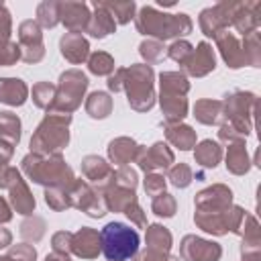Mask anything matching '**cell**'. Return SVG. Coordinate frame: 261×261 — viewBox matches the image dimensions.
Returning a JSON list of instances; mask_svg holds the SVG:
<instances>
[{"mask_svg":"<svg viewBox=\"0 0 261 261\" xmlns=\"http://www.w3.org/2000/svg\"><path fill=\"white\" fill-rule=\"evenodd\" d=\"M139 51H141V55L147 59V63H157V61H161L163 55H165L163 43H161V41H155V39L143 41L141 47H139Z\"/></svg>","mask_w":261,"mask_h":261,"instance_id":"obj_42","label":"cell"},{"mask_svg":"<svg viewBox=\"0 0 261 261\" xmlns=\"http://www.w3.org/2000/svg\"><path fill=\"white\" fill-rule=\"evenodd\" d=\"M88 88V75L80 69H67L59 75V84L55 86V100L47 112L55 114H71L84 98Z\"/></svg>","mask_w":261,"mask_h":261,"instance_id":"obj_7","label":"cell"},{"mask_svg":"<svg viewBox=\"0 0 261 261\" xmlns=\"http://www.w3.org/2000/svg\"><path fill=\"white\" fill-rule=\"evenodd\" d=\"M163 130H165L167 141L173 147H177L181 151H190L192 147H196V133L192 130V126L181 124V122H165Z\"/></svg>","mask_w":261,"mask_h":261,"instance_id":"obj_26","label":"cell"},{"mask_svg":"<svg viewBox=\"0 0 261 261\" xmlns=\"http://www.w3.org/2000/svg\"><path fill=\"white\" fill-rule=\"evenodd\" d=\"M124 214L130 218V222H135L139 228H147V218H145V212L141 210V206H139V202H133L126 210H124Z\"/></svg>","mask_w":261,"mask_h":261,"instance_id":"obj_50","label":"cell"},{"mask_svg":"<svg viewBox=\"0 0 261 261\" xmlns=\"http://www.w3.org/2000/svg\"><path fill=\"white\" fill-rule=\"evenodd\" d=\"M92 6H94V14L90 16V22H88V27H86V33H88L90 37H96V39H102V37L114 33L116 22H114V18L110 16V12L102 6V2H94Z\"/></svg>","mask_w":261,"mask_h":261,"instance_id":"obj_24","label":"cell"},{"mask_svg":"<svg viewBox=\"0 0 261 261\" xmlns=\"http://www.w3.org/2000/svg\"><path fill=\"white\" fill-rule=\"evenodd\" d=\"M55 100V86L49 84V82H39L33 86V102L43 108V110H49L51 104Z\"/></svg>","mask_w":261,"mask_h":261,"instance_id":"obj_36","label":"cell"},{"mask_svg":"<svg viewBox=\"0 0 261 261\" xmlns=\"http://www.w3.org/2000/svg\"><path fill=\"white\" fill-rule=\"evenodd\" d=\"M57 16L69 33H82L86 31L92 14L84 2H57Z\"/></svg>","mask_w":261,"mask_h":261,"instance_id":"obj_16","label":"cell"},{"mask_svg":"<svg viewBox=\"0 0 261 261\" xmlns=\"http://www.w3.org/2000/svg\"><path fill=\"white\" fill-rule=\"evenodd\" d=\"M100 251H102V245H100V232L98 230L84 226L77 232H73L71 253H75L82 259H96Z\"/></svg>","mask_w":261,"mask_h":261,"instance_id":"obj_20","label":"cell"},{"mask_svg":"<svg viewBox=\"0 0 261 261\" xmlns=\"http://www.w3.org/2000/svg\"><path fill=\"white\" fill-rule=\"evenodd\" d=\"M67 194H69L71 206L82 210V212H86L92 218H102L108 212L106 206H104L102 196L84 179H75L73 186L67 190Z\"/></svg>","mask_w":261,"mask_h":261,"instance_id":"obj_9","label":"cell"},{"mask_svg":"<svg viewBox=\"0 0 261 261\" xmlns=\"http://www.w3.org/2000/svg\"><path fill=\"white\" fill-rule=\"evenodd\" d=\"M45 202L49 204V208L61 212L65 208H71V200L69 194L65 190H57V188H47L45 190Z\"/></svg>","mask_w":261,"mask_h":261,"instance_id":"obj_41","label":"cell"},{"mask_svg":"<svg viewBox=\"0 0 261 261\" xmlns=\"http://www.w3.org/2000/svg\"><path fill=\"white\" fill-rule=\"evenodd\" d=\"M86 112L92 118H106L112 112V98L106 92H92L86 100Z\"/></svg>","mask_w":261,"mask_h":261,"instance_id":"obj_32","label":"cell"},{"mask_svg":"<svg viewBox=\"0 0 261 261\" xmlns=\"http://www.w3.org/2000/svg\"><path fill=\"white\" fill-rule=\"evenodd\" d=\"M102 6L110 12L114 22H118V24H126L135 16V8H137V4L133 0H128V2H102Z\"/></svg>","mask_w":261,"mask_h":261,"instance_id":"obj_34","label":"cell"},{"mask_svg":"<svg viewBox=\"0 0 261 261\" xmlns=\"http://www.w3.org/2000/svg\"><path fill=\"white\" fill-rule=\"evenodd\" d=\"M194 157H196V161H198L202 167H216L218 161H220V157H222V147H220L216 141L206 139V141H202V143L196 147Z\"/></svg>","mask_w":261,"mask_h":261,"instance_id":"obj_30","label":"cell"},{"mask_svg":"<svg viewBox=\"0 0 261 261\" xmlns=\"http://www.w3.org/2000/svg\"><path fill=\"white\" fill-rule=\"evenodd\" d=\"M135 24L139 33L155 37V41L175 39L192 33V20L188 14H165L157 12L153 6H143L135 16Z\"/></svg>","mask_w":261,"mask_h":261,"instance_id":"obj_2","label":"cell"},{"mask_svg":"<svg viewBox=\"0 0 261 261\" xmlns=\"http://www.w3.org/2000/svg\"><path fill=\"white\" fill-rule=\"evenodd\" d=\"M82 173L86 175V179H90L96 188L94 190H102L104 186H108V181L112 179L114 169L110 167V163H106L102 157L98 155H88L82 159Z\"/></svg>","mask_w":261,"mask_h":261,"instance_id":"obj_21","label":"cell"},{"mask_svg":"<svg viewBox=\"0 0 261 261\" xmlns=\"http://www.w3.org/2000/svg\"><path fill=\"white\" fill-rule=\"evenodd\" d=\"M161 96L159 104L165 114V122H181L188 114V100L186 94L190 90V82L181 71H163L159 75Z\"/></svg>","mask_w":261,"mask_h":261,"instance_id":"obj_5","label":"cell"},{"mask_svg":"<svg viewBox=\"0 0 261 261\" xmlns=\"http://www.w3.org/2000/svg\"><path fill=\"white\" fill-rule=\"evenodd\" d=\"M108 88L112 92H120L122 90V67L120 69H114V73L108 77Z\"/></svg>","mask_w":261,"mask_h":261,"instance_id":"obj_52","label":"cell"},{"mask_svg":"<svg viewBox=\"0 0 261 261\" xmlns=\"http://www.w3.org/2000/svg\"><path fill=\"white\" fill-rule=\"evenodd\" d=\"M194 51V47L188 43V41H173L171 45H169V49H167V55L173 59V61H177L179 65H184V61L190 57V53Z\"/></svg>","mask_w":261,"mask_h":261,"instance_id":"obj_46","label":"cell"},{"mask_svg":"<svg viewBox=\"0 0 261 261\" xmlns=\"http://www.w3.org/2000/svg\"><path fill=\"white\" fill-rule=\"evenodd\" d=\"M175 208H177L175 198H173L171 194H167V192L157 194V196L153 198V202H151V210H153L157 216H163V218H171V216L175 214Z\"/></svg>","mask_w":261,"mask_h":261,"instance_id":"obj_38","label":"cell"},{"mask_svg":"<svg viewBox=\"0 0 261 261\" xmlns=\"http://www.w3.org/2000/svg\"><path fill=\"white\" fill-rule=\"evenodd\" d=\"M71 239H73V232H67V230H59L53 234L51 243H53V251L55 253H63V255H69L71 253Z\"/></svg>","mask_w":261,"mask_h":261,"instance_id":"obj_47","label":"cell"},{"mask_svg":"<svg viewBox=\"0 0 261 261\" xmlns=\"http://www.w3.org/2000/svg\"><path fill=\"white\" fill-rule=\"evenodd\" d=\"M145 241H147V249H153V251L169 253L171 249V232L161 224H151L147 228Z\"/></svg>","mask_w":261,"mask_h":261,"instance_id":"obj_31","label":"cell"},{"mask_svg":"<svg viewBox=\"0 0 261 261\" xmlns=\"http://www.w3.org/2000/svg\"><path fill=\"white\" fill-rule=\"evenodd\" d=\"M18 47H20V59L27 63H39L45 55L43 45V33L37 20H24L18 27Z\"/></svg>","mask_w":261,"mask_h":261,"instance_id":"obj_11","label":"cell"},{"mask_svg":"<svg viewBox=\"0 0 261 261\" xmlns=\"http://www.w3.org/2000/svg\"><path fill=\"white\" fill-rule=\"evenodd\" d=\"M71 114H55L47 112V116L37 126L31 137V153L37 155H57L69 143V126Z\"/></svg>","mask_w":261,"mask_h":261,"instance_id":"obj_3","label":"cell"},{"mask_svg":"<svg viewBox=\"0 0 261 261\" xmlns=\"http://www.w3.org/2000/svg\"><path fill=\"white\" fill-rule=\"evenodd\" d=\"M10 241H12L10 230H8V228H4V226H0V249H2V247H8V245H10Z\"/></svg>","mask_w":261,"mask_h":261,"instance_id":"obj_54","label":"cell"},{"mask_svg":"<svg viewBox=\"0 0 261 261\" xmlns=\"http://www.w3.org/2000/svg\"><path fill=\"white\" fill-rule=\"evenodd\" d=\"M194 116L202 124H218L224 118L222 100H198L194 106Z\"/></svg>","mask_w":261,"mask_h":261,"instance_id":"obj_29","label":"cell"},{"mask_svg":"<svg viewBox=\"0 0 261 261\" xmlns=\"http://www.w3.org/2000/svg\"><path fill=\"white\" fill-rule=\"evenodd\" d=\"M22 171L27 177L39 186L45 188H57V190H69L75 181L73 171L63 161L61 153L57 155H37L29 153L22 159Z\"/></svg>","mask_w":261,"mask_h":261,"instance_id":"obj_1","label":"cell"},{"mask_svg":"<svg viewBox=\"0 0 261 261\" xmlns=\"http://www.w3.org/2000/svg\"><path fill=\"white\" fill-rule=\"evenodd\" d=\"M257 98L249 92H232L222 100V112L228 118V126L237 135H249L253 126V112H255Z\"/></svg>","mask_w":261,"mask_h":261,"instance_id":"obj_8","label":"cell"},{"mask_svg":"<svg viewBox=\"0 0 261 261\" xmlns=\"http://www.w3.org/2000/svg\"><path fill=\"white\" fill-rule=\"evenodd\" d=\"M10 29H12L10 12L0 2V67L12 65L20 59V47L10 41Z\"/></svg>","mask_w":261,"mask_h":261,"instance_id":"obj_17","label":"cell"},{"mask_svg":"<svg viewBox=\"0 0 261 261\" xmlns=\"http://www.w3.org/2000/svg\"><path fill=\"white\" fill-rule=\"evenodd\" d=\"M145 192L149 194V196H157V194H161V192H165V177L161 175V173H147V177H145Z\"/></svg>","mask_w":261,"mask_h":261,"instance_id":"obj_48","label":"cell"},{"mask_svg":"<svg viewBox=\"0 0 261 261\" xmlns=\"http://www.w3.org/2000/svg\"><path fill=\"white\" fill-rule=\"evenodd\" d=\"M239 2H218L212 8H206L200 12V29L206 37H216L218 33L226 31L228 24H232V18L237 14Z\"/></svg>","mask_w":261,"mask_h":261,"instance_id":"obj_10","label":"cell"},{"mask_svg":"<svg viewBox=\"0 0 261 261\" xmlns=\"http://www.w3.org/2000/svg\"><path fill=\"white\" fill-rule=\"evenodd\" d=\"M59 47H61V55L69 63L77 65L90 57V45L82 33H65L59 41Z\"/></svg>","mask_w":261,"mask_h":261,"instance_id":"obj_22","label":"cell"},{"mask_svg":"<svg viewBox=\"0 0 261 261\" xmlns=\"http://www.w3.org/2000/svg\"><path fill=\"white\" fill-rule=\"evenodd\" d=\"M155 73L151 65L135 63L122 69V90L128 96V104L137 112H147L155 104V90H153Z\"/></svg>","mask_w":261,"mask_h":261,"instance_id":"obj_4","label":"cell"},{"mask_svg":"<svg viewBox=\"0 0 261 261\" xmlns=\"http://www.w3.org/2000/svg\"><path fill=\"white\" fill-rule=\"evenodd\" d=\"M29 88L18 77H0V102L8 106H22L27 102Z\"/></svg>","mask_w":261,"mask_h":261,"instance_id":"obj_25","label":"cell"},{"mask_svg":"<svg viewBox=\"0 0 261 261\" xmlns=\"http://www.w3.org/2000/svg\"><path fill=\"white\" fill-rule=\"evenodd\" d=\"M133 261H179V257H173V255L161 253V251H153V249H145V251L137 253L133 257Z\"/></svg>","mask_w":261,"mask_h":261,"instance_id":"obj_49","label":"cell"},{"mask_svg":"<svg viewBox=\"0 0 261 261\" xmlns=\"http://www.w3.org/2000/svg\"><path fill=\"white\" fill-rule=\"evenodd\" d=\"M59 22V16H57V2H51V0H45L37 6V24L39 27H45V29H51Z\"/></svg>","mask_w":261,"mask_h":261,"instance_id":"obj_37","label":"cell"},{"mask_svg":"<svg viewBox=\"0 0 261 261\" xmlns=\"http://www.w3.org/2000/svg\"><path fill=\"white\" fill-rule=\"evenodd\" d=\"M45 261H71V259H69V255H63V253H55L53 251L51 255L45 257Z\"/></svg>","mask_w":261,"mask_h":261,"instance_id":"obj_55","label":"cell"},{"mask_svg":"<svg viewBox=\"0 0 261 261\" xmlns=\"http://www.w3.org/2000/svg\"><path fill=\"white\" fill-rule=\"evenodd\" d=\"M259 12H261L259 2H239L237 14L232 18V27L243 35L255 33L259 24Z\"/></svg>","mask_w":261,"mask_h":261,"instance_id":"obj_23","label":"cell"},{"mask_svg":"<svg viewBox=\"0 0 261 261\" xmlns=\"http://www.w3.org/2000/svg\"><path fill=\"white\" fill-rule=\"evenodd\" d=\"M214 39H216V45H218V49H220L224 61H226L232 69L243 67V65H251V61H249V57H247V53H245L243 43H239L232 33L222 31V33H218Z\"/></svg>","mask_w":261,"mask_h":261,"instance_id":"obj_18","label":"cell"},{"mask_svg":"<svg viewBox=\"0 0 261 261\" xmlns=\"http://www.w3.org/2000/svg\"><path fill=\"white\" fill-rule=\"evenodd\" d=\"M88 67L92 73L96 75H112V71L116 69L114 67V59L112 55L104 53V51H96L88 57Z\"/></svg>","mask_w":261,"mask_h":261,"instance_id":"obj_35","label":"cell"},{"mask_svg":"<svg viewBox=\"0 0 261 261\" xmlns=\"http://www.w3.org/2000/svg\"><path fill=\"white\" fill-rule=\"evenodd\" d=\"M108 184H112L116 188H124V190H133L135 192V188H137V171L133 167H128V165H122V167H118L112 173V179Z\"/></svg>","mask_w":261,"mask_h":261,"instance_id":"obj_39","label":"cell"},{"mask_svg":"<svg viewBox=\"0 0 261 261\" xmlns=\"http://www.w3.org/2000/svg\"><path fill=\"white\" fill-rule=\"evenodd\" d=\"M135 161L145 173H153L155 169H169V165L173 163V151L165 143H155L149 149L139 145Z\"/></svg>","mask_w":261,"mask_h":261,"instance_id":"obj_15","label":"cell"},{"mask_svg":"<svg viewBox=\"0 0 261 261\" xmlns=\"http://www.w3.org/2000/svg\"><path fill=\"white\" fill-rule=\"evenodd\" d=\"M12 218V210H10V206H8V202L0 196V224H4V222H8Z\"/></svg>","mask_w":261,"mask_h":261,"instance_id":"obj_53","label":"cell"},{"mask_svg":"<svg viewBox=\"0 0 261 261\" xmlns=\"http://www.w3.org/2000/svg\"><path fill=\"white\" fill-rule=\"evenodd\" d=\"M0 139L12 147L20 141V118L12 112H0Z\"/></svg>","mask_w":261,"mask_h":261,"instance_id":"obj_33","label":"cell"},{"mask_svg":"<svg viewBox=\"0 0 261 261\" xmlns=\"http://www.w3.org/2000/svg\"><path fill=\"white\" fill-rule=\"evenodd\" d=\"M6 190H8V196H10V202H12L14 210L18 214H24V216L33 214V210H35V198H33L27 181L22 179L20 171L14 169V167H10V171H8Z\"/></svg>","mask_w":261,"mask_h":261,"instance_id":"obj_14","label":"cell"},{"mask_svg":"<svg viewBox=\"0 0 261 261\" xmlns=\"http://www.w3.org/2000/svg\"><path fill=\"white\" fill-rule=\"evenodd\" d=\"M243 261H259V239L243 241Z\"/></svg>","mask_w":261,"mask_h":261,"instance_id":"obj_51","label":"cell"},{"mask_svg":"<svg viewBox=\"0 0 261 261\" xmlns=\"http://www.w3.org/2000/svg\"><path fill=\"white\" fill-rule=\"evenodd\" d=\"M179 255L184 261H218L222 249L218 243L200 239L196 234H188L179 245Z\"/></svg>","mask_w":261,"mask_h":261,"instance_id":"obj_13","label":"cell"},{"mask_svg":"<svg viewBox=\"0 0 261 261\" xmlns=\"http://www.w3.org/2000/svg\"><path fill=\"white\" fill-rule=\"evenodd\" d=\"M12 151L14 147L6 141L0 139V188H6V181H8V171H10V157H12Z\"/></svg>","mask_w":261,"mask_h":261,"instance_id":"obj_45","label":"cell"},{"mask_svg":"<svg viewBox=\"0 0 261 261\" xmlns=\"http://www.w3.org/2000/svg\"><path fill=\"white\" fill-rule=\"evenodd\" d=\"M214 63H216V59H214V51H212V47L206 43V41H202V43H198V47L190 53V57L184 61V69H186V73H190V75H194V77H202V75H206V73H210L212 69H214Z\"/></svg>","mask_w":261,"mask_h":261,"instance_id":"obj_19","label":"cell"},{"mask_svg":"<svg viewBox=\"0 0 261 261\" xmlns=\"http://www.w3.org/2000/svg\"><path fill=\"white\" fill-rule=\"evenodd\" d=\"M167 177H169V181H171L175 188H188V186L192 184V179H194V173H192L190 165L177 163V165H173V167L169 169Z\"/></svg>","mask_w":261,"mask_h":261,"instance_id":"obj_43","label":"cell"},{"mask_svg":"<svg viewBox=\"0 0 261 261\" xmlns=\"http://www.w3.org/2000/svg\"><path fill=\"white\" fill-rule=\"evenodd\" d=\"M100 245L108 261H126L139 253V232L122 222H108L100 230Z\"/></svg>","mask_w":261,"mask_h":261,"instance_id":"obj_6","label":"cell"},{"mask_svg":"<svg viewBox=\"0 0 261 261\" xmlns=\"http://www.w3.org/2000/svg\"><path fill=\"white\" fill-rule=\"evenodd\" d=\"M137 151H139V145L130 139V137H118L114 141H110L108 145V157L112 163H116L118 167L135 161L137 157Z\"/></svg>","mask_w":261,"mask_h":261,"instance_id":"obj_27","label":"cell"},{"mask_svg":"<svg viewBox=\"0 0 261 261\" xmlns=\"http://www.w3.org/2000/svg\"><path fill=\"white\" fill-rule=\"evenodd\" d=\"M43 234H45V220L39 218V216H33V218H29L20 224V237L24 241L37 243V241H41Z\"/></svg>","mask_w":261,"mask_h":261,"instance_id":"obj_40","label":"cell"},{"mask_svg":"<svg viewBox=\"0 0 261 261\" xmlns=\"http://www.w3.org/2000/svg\"><path fill=\"white\" fill-rule=\"evenodd\" d=\"M226 169L230 173H237V175H243L249 169V157H247V149H245V141L243 139H234V141L228 143Z\"/></svg>","mask_w":261,"mask_h":261,"instance_id":"obj_28","label":"cell"},{"mask_svg":"<svg viewBox=\"0 0 261 261\" xmlns=\"http://www.w3.org/2000/svg\"><path fill=\"white\" fill-rule=\"evenodd\" d=\"M194 204H196V214H218L232 206V192L222 184H214L202 190L196 196Z\"/></svg>","mask_w":261,"mask_h":261,"instance_id":"obj_12","label":"cell"},{"mask_svg":"<svg viewBox=\"0 0 261 261\" xmlns=\"http://www.w3.org/2000/svg\"><path fill=\"white\" fill-rule=\"evenodd\" d=\"M35 259H37V251L33 245L27 243L14 245L6 255L0 257V261H35Z\"/></svg>","mask_w":261,"mask_h":261,"instance_id":"obj_44","label":"cell"}]
</instances>
